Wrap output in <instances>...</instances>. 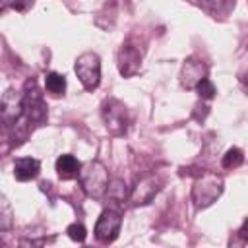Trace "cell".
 <instances>
[{
  "label": "cell",
  "instance_id": "1",
  "mask_svg": "<svg viewBox=\"0 0 248 248\" xmlns=\"http://www.w3.org/2000/svg\"><path fill=\"white\" fill-rule=\"evenodd\" d=\"M78 180L81 184V190L95 200H101L107 194V188L110 184L108 170L101 161H87L81 165Z\"/></svg>",
  "mask_w": 248,
  "mask_h": 248
},
{
  "label": "cell",
  "instance_id": "2",
  "mask_svg": "<svg viewBox=\"0 0 248 248\" xmlns=\"http://www.w3.org/2000/svg\"><path fill=\"white\" fill-rule=\"evenodd\" d=\"M221 194H223V176L217 172L202 174L192 186V202L198 209L209 207L211 203L217 202Z\"/></svg>",
  "mask_w": 248,
  "mask_h": 248
},
{
  "label": "cell",
  "instance_id": "3",
  "mask_svg": "<svg viewBox=\"0 0 248 248\" xmlns=\"http://www.w3.org/2000/svg\"><path fill=\"white\" fill-rule=\"evenodd\" d=\"M101 116L105 122V128L112 134V136H124L128 132V124H130V116H128V108L122 101L110 97L103 103L101 107Z\"/></svg>",
  "mask_w": 248,
  "mask_h": 248
},
{
  "label": "cell",
  "instance_id": "4",
  "mask_svg": "<svg viewBox=\"0 0 248 248\" xmlns=\"http://www.w3.org/2000/svg\"><path fill=\"white\" fill-rule=\"evenodd\" d=\"M74 70H76L78 79L81 81V85L87 91H93L99 87V83H101V58L97 52L87 50V52L79 54L76 58Z\"/></svg>",
  "mask_w": 248,
  "mask_h": 248
},
{
  "label": "cell",
  "instance_id": "5",
  "mask_svg": "<svg viewBox=\"0 0 248 248\" xmlns=\"http://www.w3.org/2000/svg\"><path fill=\"white\" fill-rule=\"evenodd\" d=\"M23 118L31 124H39L46 118V107L43 101V93L39 91L35 81L25 83V93H23Z\"/></svg>",
  "mask_w": 248,
  "mask_h": 248
},
{
  "label": "cell",
  "instance_id": "6",
  "mask_svg": "<svg viewBox=\"0 0 248 248\" xmlns=\"http://www.w3.org/2000/svg\"><path fill=\"white\" fill-rule=\"evenodd\" d=\"M120 227H122L120 211L114 207H108L99 215V219L95 223V238L103 244H110L112 240H116Z\"/></svg>",
  "mask_w": 248,
  "mask_h": 248
},
{
  "label": "cell",
  "instance_id": "7",
  "mask_svg": "<svg viewBox=\"0 0 248 248\" xmlns=\"http://www.w3.org/2000/svg\"><path fill=\"white\" fill-rule=\"evenodd\" d=\"M159 190H161V178L157 174H145V176H141L136 182V186L132 188L128 200H130V203L134 207L145 205V203H149L157 196Z\"/></svg>",
  "mask_w": 248,
  "mask_h": 248
},
{
  "label": "cell",
  "instance_id": "8",
  "mask_svg": "<svg viewBox=\"0 0 248 248\" xmlns=\"http://www.w3.org/2000/svg\"><path fill=\"white\" fill-rule=\"evenodd\" d=\"M207 78V66L198 56H188L180 68V85L184 89H196L202 79Z\"/></svg>",
  "mask_w": 248,
  "mask_h": 248
},
{
  "label": "cell",
  "instance_id": "9",
  "mask_svg": "<svg viewBox=\"0 0 248 248\" xmlns=\"http://www.w3.org/2000/svg\"><path fill=\"white\" fill-rule=\"evenodd\" d=\"M116 66H118L120 76H124V78L136 76L140 72V66H141V52L138 50V46H134L132 43H124L118 48Z\"/></svg>",
  "mask_w": 248,
  "mask_h": 248
},
{
  "label": "cell",
  "instance_id": "10",
  "mask_svg": "<svg viewBox=\"0 0 248 248\" xmlns=\"http://www.w3.org/2000/svg\"><path fill=\"white\" fill-rule=\"evenodd\" d=\"M23 116V93L8 89L2 95V120L6 126H14Z\"/></svg>",
  "mask_w": 248,
  "mask_h": 248
},
{
  "label": "cell",
  "instance_id": "11",
  "mask_svg": "<svg viewBox=\"0 0 248 248\" xmlns=\"http://www.w3.org/2000/svg\"><path fill=\"white\" fill-rule=\"evenodd\" d=\"M41 170V163L35 157H19L14 161V176L19 182L33 180Z\"/></svg>",
  "mask_w": 248,
  "mask_h": 248
},
{
  "label": "cell",
  "instance_id": "12",
  "mask_svg": "<svg viewBox=\"0 0 248 248\" xmlns=\"http://www.w3.org/2000/svg\"><path fill=\"white\" fill-rule=\"evenodd\" d=\"M79 169H81V163H79L74 155H70V153L60 155V157L56 159V172H58V176H60L62 180H72V178H76V176L79 174Z\"/></svg>",
  "mask_w": 248,
  "mask_h": 248
},
{
  "label": "cell",
  "instance_id": "13",
  "mask_svg": "<svg viewBox=\"0 0 248 248\" xmlns=\"http://www.w3.org/2000/svg\"><path fill=\"white\" fill-rule=\"evenodd\" d=\"M45 87H46L48 93H52L56 97L64 95V91H66V78L62 74H58V72H48L45 76Z\"/></svg>",
  "mask_w": 248,
  "mask_h": 248
},
{
  "label": "cell",
  "instance_id": "14",
  "mask_svg": "<svg viewBox=\"0 0 248 248\" xmlns=\"http://www.w3.org/2000/svg\"><path fill=\"white\" fill-rule=\"evenodd\" d=\"M203 10H207L213 16H225L232 6L234 0H198Z\"/></svg>",
  "mask_w": 248,
  "mask_h": 248
},
{
  "label": "cell",
  "instance_id": "15",
  "mask_svg": "<svg viewBox=\"0 0 248 248\" xmlns=\"http://www.w3.org/2000/svg\"><path fill=\"white\" fill-rule=\"evenodd\" d=\"M242 161H244V155H242V151L238 149V147H229L227 151H225V155H223V167L225 169H236V167H240L242 165Z\"/></svg>",
  "mask_w": 248,
  "mask_h": 248
},
{
  "label": "cell",
  "instance_id": "16",
  "mask_svg": "<svg viewBox=\"0 0 248 248\" xmlns=\"http://www.w3.org/2000/svg\"><path fill=\"white\" fill-rule=\"evenodd\" d=\"M110 202H116V203H122L124 198H126V184L122 180H112L107 188V194H105Z\"/></svg>",
  "mask_w": 248,
  "mask_h": 248
},
{
  "label": "cell",
  "instance_id": "17",
  "mask_svg": "<svg viewBox=\"0 0 248 248\" xmlns=\"http://www.w3.org/2000/svg\"><path fill=\"white\" fill-rule=\"evenodd\" d=\"M10 227H12V207H10L8 200L2 196V200H0V229L8 231Z\"/></svg>",
  "mask_w": 248,
  "mask_h": 248
},
{
  "label": "cell",
  "instance_id": "18",
  "mask_svg": "<svg viewBox=\"0 0 248 248\" xmlns=\"http://www.w3.org/2000/svg\"><path fill=\"white\" fill-rule=\"evenodd\" d=\"M66 232H68V236H70L74 242H83L85 236H87V231H85V227H83L81 223H72V225H68Z\"/></svg>",
  "mask_w": 248,
  "mask_h": 248
},
{
  "label": "cell",
  "instance_id": "19",
  "mask_svg": "<svg viewBox=\"0 0 248 248\" xmlns=\"http://www.w3.org/2000/svg\"><path fill=\"white\" fill-rule=\"evenodd\" d=\"M196 91H198V95L202 97V99H213L215 97V85L211 83V79H202L200 83H198V87H196Z\"/></svg>",
  "mask_w": 248,
  "mask_h": 248
},
{
  "label": "cell",
  "instance_id": "20",
  "mask_svg": "<svg viewBox=\"0 0 248 248\" xmlns=\"http://www.w3.org/2000/svg\"><path fill=\"white\" fill-rule=\"evenodd\" d=\"M238 236H240L242 240H248V217L244 219V223H242V227L238 229Z\"/></svg>",
  "mask_w": 248,
  "mask_h": 248
},
{
  "label": "cell",
  "instance_id": "21",
  "mask_svg": "<svg viewBox=\"0 0 248 248\" xmlns=\"http://www.w3.org/2000/svg\"><path fill=\"white\" fill-rule=\"evenodd\" d=\"M240 85H242V89H244L246 95H248V72L242 74V78H240Z\"/></svg>",
  "mask_w": 248,
  "mask_h": 248
}]
</instances>
